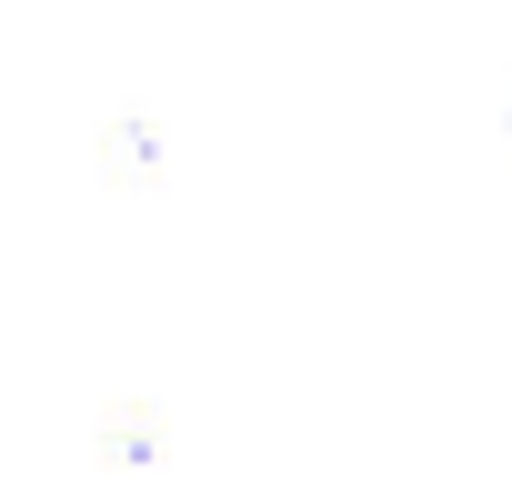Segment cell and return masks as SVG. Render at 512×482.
<instances>
[]
</instances>
